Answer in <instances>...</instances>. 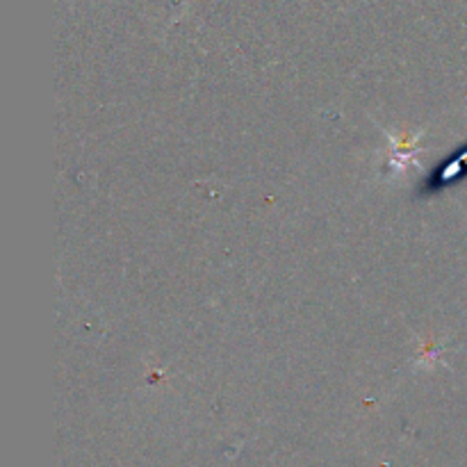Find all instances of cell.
Segmentation results:
<instances>
[{
	"mask_svg": "<svg viewBox=\"0 0 467 467\" xmlns=\"http://www.w3.org/2000/svg\"><path fill=\"white\" fill-rule=\"evenodd\" d=\"M465 171H467V149L459 155V158H454V162L442 164L441 169H436V171L431 173V178H429L427 182V190L429 192L442 190V187L450 185V182L459 181L456 176H463Z\"/></svg>",
	"mask_w": 467,
	"mask_h": 467,
	"instance_id": "obj_1",
	"label": "cell"
}]
</instances>
